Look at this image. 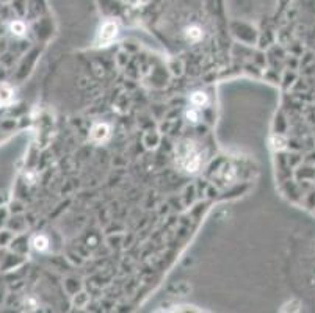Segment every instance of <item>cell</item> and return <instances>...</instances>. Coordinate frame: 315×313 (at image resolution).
Wrapping results in <instances>:
<instances>
[{
  "instance_id": "cell-6",
  "label": "cell",
  "mask_w": 315,
  "mask_h": 313,
  "mask_svg": "<svg viewBox=\"0 0 315 313\" xmlns=\"http://www.w3.org/2000/svg\"><path fill=\"white\" fill-rule=\"evenodd\" d=\"M206 102H207V96L204 92H201V91L195 92L193 96H192V104L196 105V107H202L204 104H206Z\"/></svg>"
},
{
  "instance_id": "cell-9",
  "label": "cell",
  "mask_w": 315,
  "mask_h": 313,
  "mask_svg": "<svg viewBox=\"0 0 315 313\" xmlns=\"http://www.w3.org/2000/svg\"><path fill=\"white\" fill-rule=\"evenodd\" d=\"M11 30H13V33H16V35H24V32H25V25L22 24V22H19V20H16V22H13L11 24Z\"/></svg>"
},
{
  "instance_id": "cell-1",
  "label": "cell",
  "mask_w": 315,
  "mask_h": 313,
  "mask_svg": "<svg viewBox=\"0 0 315 313\" xmlns=\"http://www.w3.org/2000/svg\"><path fill=\"white\" fill-rule=\"evenodd\" d=\"M176 163L185 172L193 174L201 168L202 165V155L196 144L190 140L180 141L176 146Z\"/></svg>"
},
{
  "instance_id": "cell-10",
  "label": "cell",
  "mask_w": 315,
  "mask_h": 313,
  "mask_svg": "<svg viewBox=\"0 0 315 313\" xmlns=\"http://www.w3.org/2000/svg\"><path fill=\"white\" fill-rule=\"evenodd\" d=\"M187 119L192 121V122H197V119H199V113H197L196 110H188L187 111Z\"/></svg>"
},
{
  "instance_id": "cell-4",
  "label": "cell",
  "mask_w": 315,
  "mask_h": 313,
  "mask_svg": "<svg viewBox=\"0 0 315 313\" xmlns=\"http://www.w3.org/2000/svg\"><path fill=\"white\" fill-rule=\"evenodd\" d=\"M185 36H187V39L190 42H197V41L202 38V30H201L199 27H196V25L188 27L187 30H185Z\"/></svg>"
},
{
  "instance_id": "cell-2",
  "label": "cell",
  "mask_w": 315,
  "mask_h": 313,
  "mask_svg": "<svg viewBox=\"0 0 315 313\" xmlns=\"http://www.w3.org/2000/svg\"><path fill=\"white\" fill-rule=\"evenodd\" d=\"M116 33H118V25H116V22H113V20H108V22H105L100 27L99 35H98V44L99 46L110 44V42L115 39Z\"/></svg>"
},
{
  "instance_id": "cell-7",
  "label": "cell",
  "mask_w": 315,
  "mask_h": 313,
  "mask_svg": "<svg viewBox=\"0 0 315 313\" xmlns=\"http://www.w3.org/2000/svg\"><path fill=\"white\" fill-rule=\"evenodd\" d=\"M272 146H273V149H275V150H281V149H284V147H285V141H284V138H282V136L275 135V136L272 138Z\"/></svg>"
},
{
  "instance_id": "cell-8",
  "label": "cell",
  "mask_w": 315,
  "mask_h": 313,
  "mask_svg": "<svg viewBox=\"0 0 315 313\" xmlns=\"http://www.w3.org/2000/svg\"><path fill=\"white\" fill-rule=\"evenodd\" d=\"M11 99V90L8 86H0V102H8Z\"/></svg>"
},
{
  "instance_id": "cell-5",
  "label": "cell",
  "mask_w": 315,
  "mask_h": 313,
  "mask_svg": "<svg viewBox=\"0 0 315 313\" xmlns=\"http://www.w3.org/2000/svg\"><path fill=\"white\" fill-rule=\"evenodd\" d=\"M32 244H33V247H35L36 251L42 252V251H46L47 247H49V239H47L46 237H44V235H36V237L33 238Z\"/></svg>"
},
{
  "instance_id": "cell-3",
  "label": "cell",
  "mask_w": 315,
  "mask_h": 313,
  "mask_svg": "<svg viewBox=\"0 0 315 313\" xmlns=\"http://www.w3.org/2000/svg\"><path fill=\"white\" fill-rule=\"evenodd\" d=\"M110 135V127L107 124H96L93 129H91V133L90 138L94 143H104Z\"/></svg>"
}]
</instances>
